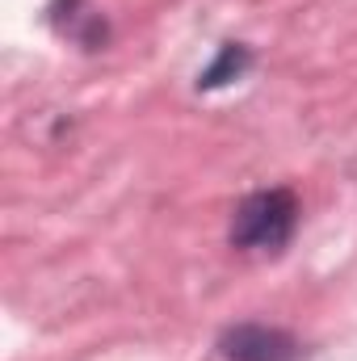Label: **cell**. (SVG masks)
<instances>
[{"label": "cell", "instance_id": "cell-1", "mask_svg": "<svg viewBox=\"0 0 357 361\" xmlns=\"http://www.w3.org/2000/svg\"><path fill=\"white\" fill-rule=\"evenodd\" d=\"M298 227V197L290 189H257L231 214V244L244 252H277Z\"/></svg>", "mask_w": 357, "mask_h": 361}, {"label": "cell", "instance_id": "cell-2", "mask_svg": "<svg viewBox=\"0 0 357 361\" xmlns=\"http://www.w3.org/2000/svg\"><path fill=\"white\" fill-rule=\"evenodd\" d=\"M219 357L223 361H298L303 345L269 324H236L219 336Z\"/></svg>", "mask_w": 357, "mask_h": 361}, {"label": "cell", "instance_id": "cell-3", "mask_svg": "<svg viewBox=\"0 0 357 361\" xmlns=\"http://www.w3.org/2000/svg\"><path fill=\"white\" fill-rule=\"evenodd\" d=\"M248 63H253V51L244 47V42H223L219 47V55H214V63L198 76V89H223V85H231V80H240L244 72H248Z\"/></svg>", "mask_w": 357, "mask_h": 361}]
</instances>
